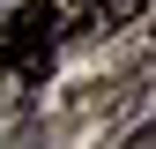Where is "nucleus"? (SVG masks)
I'll return each instance as SVG.
<instances>
[{"instance_id":"obj_1","label":"nucleus","mask_w":156,"mask_h":149,"mask_svg":"<svg viewBox=\"0 0 156 149\" xmlns=\"http://www.w3.org/2000/svg\"><path fill=\"white\" fill-rule=\"evenodd\" d=\"M141 8H149V0H89V8H82V30H126Z\"/></svg>"},{"instance_id":"obj_4","label":"nucleus","mask_w":156,"mask_h":149,"mask_svg":"<svg viewBox=\"0 0 156 149\" xmlns=\"http://www.w3.org/2000/svg\"><path fill=\"white\" fill-rule=\"evenodd\" d=\"M149 37H156V23H149Z\"/></svg>"},{"instance_id":"obj_3","label":"nucleus","mask_w":156,"mask_h":149,"mask_svg":"<svg viewBox=\"0 0 156 149\" xmlns=\"http://www.w3.org/2000/svg\"><path fill=\"white\" fill-rule=\"evenodd\" d=\"M119 149H156V119H141V127H134V134L119 142Z\"/></svg>"},{"instance_id":"obj_2","label":"nucleus","mask_w":156,"mask_h":149,"mask_svg":"<svg viewBox=\"0 0 156 149\" xmlns=\"http://www.w3.org/2000/svg\"><path fill=\"white\" fill-rule=\"evenodd\" d=\"M30 8L45 15V23H82V8H89V0H30Z\"/></svg>"}]
</instances>
